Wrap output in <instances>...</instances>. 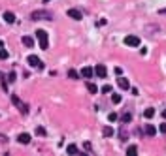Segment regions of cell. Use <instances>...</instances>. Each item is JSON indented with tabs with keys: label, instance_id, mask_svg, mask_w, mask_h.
Segmentation results:
<instances>
[{
	"label": "cell",
	"instance_id": "obj_1",
	"mask_svg": "<svg viewBox=\"0 0 166 156\" xmlns=\"http://www.w3.org/2000/svg\"><path fill=\"white\" fill-rule=\"evenodd\" d=\"M10 98H11V104L15 105V107H17L21 113H23V115H27V113H28V104H25V102L21 100L19 96H15V94H11Z\"/></svg>",
	"mask_w": 166,
	"mask_h": 156
},
{
	"label": "cell",
	"instance_id": "obj_2",
	"mask_svg": "<svg viewBox=\"0 0 166 156\" xmlns=\"http://www.w3.org/2000/svg\"><path fill=\"white\" fill-rule=\"evenodd\" d=\"M32 19L34 21H40V19L51 21L53 19V13L51 11H45V10H36V11H32Z\"/></svg>",
	"mask_w": 166,
	"mask_h": 156
},
{
	"label": "cell",
	"instance_id": "obj_3",
	"mask_svg": "<svg viewBox=\"0 0 166 156\" xmlns=\"http://www.w3.org/2000/svg\"><path fill=\"white\" fill-rule=\"evenodd\" d=\"M36 36H38V44H40V47H42V49H44V51H45V49L49 47L47 32H45V30H36Z\"/></svg>",
	"mask_w": 166,
	"mask_h": 156
},
{
	"label": "cell",
	"instance_id": "obj_4",
	"mask_svg": "<svg viewBox=\"0 0 166 156\" xmlns=\"http://www.w3.org/2000/svg\"><path fill=\"white\" fill-rule=\"evenodd\" d=\"M27 60H28V64L34 66V68H44V62H42L36 55H28V58H27Z\"/></svg>",
	"mask_w": 166,
	"mask_h": 156
},
{
	"label": "cell",
	"instance_id": "obj_5",
	"mask_svg": "<svg viewBox=\"0 0 166 156\" xmlns=\"http://www.w3.org/2000/svg\"><path fill=\"white\" fill-rule=\"evenodd\" d=\"M140 44H142V41H140L138 36H127L125 38V45H128V47H138Z\"/></svg>",
	"mask_w": 166,
	"mask_h": 156
},
{
	"label": "cell",
	"instance_id": "obj_6",
	"mask_svg": "<svg viewBox=\"0 0 166 156\" xmlns=\"http://www.w3.org/2000/svg\"><path fill=\"white\" fill-rule=\"evenodd\" d=\"M68 17H72L74 21H81L83 19V13L79 11V10H76V8H72V10H68Z\"/></svg>",
	"mask_w": 166,
	"mask_h": 156
},
{
	"label": "cell",
	"instance_id": "obj_7",
	"mask_svg": "<svg viewBox=\"0 0 166 156\" xmlns=\"http://www.w3.org/2000/svg\"><path fill=\"white\" fill-rule=\"evenodd\" d=\"M95 74H96L98 77H102V79H104V77L108 75V70H106L104 64H98V66H95Z\"/></svg>",
	"mask_w": 166,
	"mask_h": 156
},
{
	"label": "cell",
	"instance_id": "obj_8",
	"mask_svg": "<svg viewBox=\"0 0 166 156\" xmlns=\"http://www.w3.org/2000/svg\"><path fill=\"white\" fill-rule=\"evenodd\" d=\"M17 141H19L21 145H28V143H30V134H19Z\"/></svg>",
	"mask_w": 166,
	"mask_h": 156
},
{
	"label": "cell",
	"instance_id": "obj_9",
	"mask_svg": "<svg viewBox=\"0 0 166 156\" xmlns=\"http://www.w3.org/2000/svg\"><path fill=\"white\" fill-rule=\"evenodd\" d=\"M92 74H95V70H92L91 66H85V68L81 70V74H79V75H83L85 79H89V77H92Z\"/></svg>",
	"mask_w": 166,
	"mask_h": 156
},
{
	"label": "cell",
	"instance_id": "obj_10",
	"mask_svg": "<svg viewBox=\"0 0 166 156\" xmlns=\"http://www.w3.org/2000/svg\"><path fill=\"white\" fill-rule=\"evenodd\" d=\"M117 85H119L123 90H128V88H130V83H128V79H125V77H119V79H117Z\"/></svg>",
	"mask_w": 166,
	"mask_h": 156
},
{
	"label": "cell",
	"instance_id": "obj_11",
	"mask_svg": "<svg viewBox=\"0 0 166 156\" xmlns=\"http://www.w3.org/2000/svg\"><path fill=\"white\" fill-rule=\"evenodd\" d=\"M4 21L6 23H15V15L11 11H4Z\"/></svg>",
	"mask_w": 166,
	"mask_h": 156
},
{
	"label": "cell",
	"instance_id": "obj_12",
	"mask_svg": "<svg viewBox=\"0 0 166 156\" xmlns=\"http://www.w3.org/2000/svg\"><path fill=\"white\" fill-rule=\"evenodd\" d=\"M143 117H146V118H153L155 117V109L153 107H147L146 111H143Z\"/></svg>",
	"mask_w": 166,
	"mask_h": 156
},
{
	"label": "cell",
	"instance_id": "obj_13",
	"mask_svg": "<svg viewBox=\"0 0 166 156\" xmlns=\"http://www.w3.org/2000/svg\"><path fill=\"white\" fill-rule=\"evenodd\" d=\"M87 88H89L91 94H96V92H98V87H96L95 83H91V81H87Z\"/></svg>",
	"mask_w": 166,
	"mask_h": 156
},
{
	"label": "cell",
	"instance_id": "obj_14",
	"mask_svg": "<svg viewBox=\"0 0 166 156\" xmlns=\"http://www.w3.org/2000/svg\"><path fill=\"white\" fill-rule=\"evenodd\" d=\"M146 134H147V136H155V134H157V128H155V126H146Z\"/></svg>",
	"mask_w": 166,
	"mask_h": 156
},
{
	"label": "cell",
	"instance_id": "obj_15",
	"mask_svg": "<svg viewBox=\"0 0 166 156\" xmlns=\"http://www.w3.org/2000/svg\"><path fill=\"white\" fill-rule=\"evenodd\" d=\"M23 44H25L27 47H32V45H34V40H32L30 36H25V38H23Z\"/></svg>",
	"mask_w": 166,
	"mask_h": 156
},
{
	"label": "cell",
	"instance_id": "obj_16",
	"mask_svg": "<svg viewBox=\"0 0 166 156\" xmlns=\"http://www.w3.org/2000/svg\"><path fill=\"white\" fill-rule=\"evenodd\" d=\"M102 134L106 137H110V136H113V128H111V126H106V128L102 130Z\"/></svg>",
	"mask_w": 166,
	"mask_h": 156
},
{
	"label": "cell",
	"instance_id": "obj_17",
	"mask_svg": "<svg viewBox=\"0 0 166 156\" xmlns=\"http://www.w3.org/2000/svg\"><path fill=\"white\" fill-rule=\"evenodd\" d=\"M8 56H10V53L6 51L4 47H0V58H2V60H6V58H8Z\"/></svg>",
	"mask_w": 166,
	"mask_h": 156
},
{
	"label": "cell",
	"instance_id": "obj_18",
	"mask_svg": "<svg viewBox=\"0 0 166 156\" xmlns=\"http://www.w3.org/2000/svg\"><path fill=\"white\" fill-rule=\"evenodd\" d=\"M66 152H68V154H76V152H77V147H76V145H68V147H66Z\"/></svg>",
	"mask_w": 166,
	"mask_h": 156
},
{
	"label": "cell",
	"instance_id": "obj_19",
	"mask_svg": "<svg viewBox=\"0 0 166 156\" xmlns=\"http://www.w3.org/2000/svg\"><path fill=\"white\" fill-rule=\"evenodd\" d=\"M121 120H123L125 124H127V122H130V120H132V115H130V113H125V115L121 117Z\"/></svg>",
	"mask_w": 166,
	"mask_h": 156
},
{
	"label": "cell",
	"instance_id": "obj_20",
	"mask_svg": "<svg viewBox=\"0 0 166 156\" xmlns=\"http://www.w3.org/2000/svg\"><path fill=\"white\" fill-rule=\"evenodd\" d=\"M0 81H2V88L8 90V81H6V75L4 74H0Z\"/></svg>",
	"mask_w": 166,
	"mask_h": 156
},
{
	"label": "cell",
	"instance_id": "obj_21",
	"mask_svg": "<svg viewBox=\"0 0 166 156\" xmlns=\"http://www.w3.org/2000/svg\"><path fill=\"white\" fill-rule=\"evenodd\" d=\"M136 152H138V147H136V145H130L127 148V154H136Z\"/></svg>",
	"mask_w": 166,
	"mask_h": 156
},
{
	"label": "cell",
	"instance_id": "obj_22",
	"mask_svg": "<svg viewBox=\"0 0 166 156\" xmlns=\"http://www.w3.org/2000/svg\"><path fill=\"white\" fill-rule=\"evenodd\" d=\"M68 77H70V79H77L79 74L76 72V70H70V72H68Z\"/></svg>",
	"mask_w": 166,
	"mask_h": 156
},
{
	"label": "cell",
	"instance_id": "obj_23",
	"mask_svg": "<svg viewBox=\"0 0 166 156\" xmlns=\"http://www.w3.org/2000/svg\"><path fill=\"white\" fill-rule=\"evenodd\" d=\"M111 102H113L115 105L121 104V94H113V96H111Z\"/></svg>",
	"mask_w": 166,
	"mask_h": 156
},
{
	"label": "cell",
	"instance_id": "obj_24",
	"mask_svg": "<svg viewBox=\"0 0 166 156\" xmlns=\"http://www.w3.org/2000/svg\"><path fill=\"white\" fill-rule=\"evenodd\" d=\"M108 120H110V122H115V120H117V113H110V115H108Z\"/></svg>",
	"mask_w": 166,
	"mask_h": 156
},
{
	"label": "cell",
	"instance_id": "obj_25",
	"mask_svg": "<svg viewBox=\"0 0 166 156\" xmlns=\"http://www.w3.org/2000/svg\"><path fill=\"white\" fill-rule=\"evenodd\" d=\"M6 77H8V81H11V83H13V81H15V77H17V75H15V72H10V74L6 75Z\"/></svg>",
	"mask_w": 166,
	"mask_h": 156
},
{
	"label": "cell",
	"instance_id": "obj_26",
	"mask_svg": "<svg viewBox=\"0 0 166 156\" xmlns=\"http://www.w3.org/2000/svg\"><path fill=\"white\" fill-rule=\"evenodd\" d=\"M102 92H104V94H108V92H111V87H110V85H104V87H102Z\"/></svg>",
	"mask_w": 166,
	"mask_h": 156
},
{
	"label": "cell",
	"instance_id": "obj_27",
	"mask_svg": "<svg viewBox=\"0 0 166 156\" xmlns=\"http://www.w3.org/2000/svg\"><path fill=\"white\" fill-rule=\"evenodd\" d=\"M36 134H38V136H45V130L44 128H36Z\"/></svg>",
	"mask_w": 166,
	"mask_h": 156
},
{
	"label": "cell",
	"instance_id": "obj_28",
	"mask_svg": "<svg viewBox=\"0 0 166 156\" xmlns=\"http://www.w3.org/2000/svg\"><path fill=\"white\" fill-rule=\"evenodd\" d=\"M83 147H85V151H91V143H89V141H85Z\"/></svg>",
	"mask_w": 166,
	"mask_h": 156
},
{
	"label": "cell",
	"instance_id": "obj_29",
	"mask_svg": "<svg viewBox=\"0 0 166 156\" xmlns=\"http://www.w3.org/2000/svg\"><path fill=\"white\" fill-rule=\"evenodd\" d=\"M161 132H162V134H166V124H161Z\"/></svg>",
	"mask_w": 166,
	"mask_h": 156
},
{
	"label": "cell",
	"instance_id": "obj_30",
	"mask_svg": "<svg viewBox=\"0 0 166 156\" xmlns=\"http://www.w3.org/2000/svg\"><path fill=\"white\" fill-rule=\"evenodd\" d=\"M158 13H161V15H166V8H162V10L158 11Z\"/></svg>",
	"mask_w": 166,
	"mask_h": 156
},
{
	"label": "cell",
	"instance_id": "obj_31",
	"mask_svg": "<svg viewBox=\"0 0 166 156\" xmlns=\"http://www.w3.org/2000/svg\"><path fill=\"white\" fill-rule=\"evenodd\" d=\"M162 117H164V118H166V109H164V111H162Z\"/></svg>",
	"mask_w": 166,
	"mask_h": 156
},
{
	"label": "cell",
	"instance_id": "obj_32",
	"mask_svg": "<svg viewBox=\"0 0 166 156\" xmlns=\"http://www.w3.org/2000/svg\"><path fill=\"white\" fill-rule=\"evenodd\" d=\"M44 2H49V0H44Z\"/></svg>",
	"mask_w": 166,
	"mask_h": 156
}]
</instances>
